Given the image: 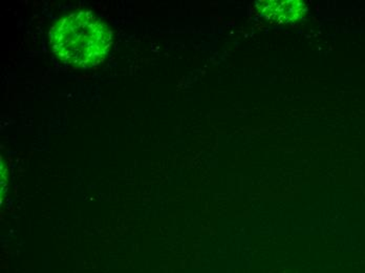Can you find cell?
<instances>
[{
    "label": "cell",
    "mask_w": 365,
    "mask_h": 273,
    "mask_svg": "<svg viewBox=\"0 0 365 273\" xmlns=\"http://www.w3.org/2000/svg\"><path fill=\"white\" fill-rule=\"evenodd\" d=\"M260 13L266 19L287 24L302 19L307 12L304 2L299 0H270V1H259L256 4Z\"/></svg>",
    "instance_id": "obj_2"
},
{
    "label": "cell",
    "mask_w": 365,
    "mask_h": 273,
    "mask_svg": "<svg viewBox=\"0 0 365 273\" xmlns=\"http://www.w3.org/2000/svg\"><path fill=\"white\" fill-rule=\"evenodd\" d=\"M48 37L58 58L82 70L103 62L113 44L110 26L88 11L62 17L52 26Z\"/></svg>",
    "instance_id": "obj_1"
}]
</instances>
